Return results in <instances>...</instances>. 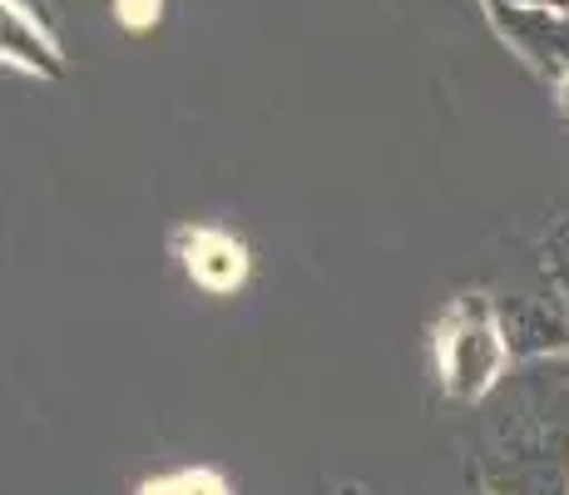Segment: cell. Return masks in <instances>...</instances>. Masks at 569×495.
Masks as SVG:
<instances>
[{
	"label": "cell",
	"instance_id": "6da1fadb",
	"mask_svg": "<svg viewBox=\"0 0 569 495\" xmlns=\"http://www.w3.org/2000/svg\"><path fill=\"white\" fill-rule=\"evenodd\" d=\"M480 481L496 495H569V352L516 362L486 396Z\"/></svg>",
	"mask_w": 569,
	"mask_h": 495
},
{
	"label": "cell",
	"instance_id": "7a4b0ae2",
	"mask_svg": "<svg viewBox=\"0 0 569 495\" xmlns=\"http://www.w3.org/2000/svg\"><path fill=\"white\" fill-rule=\"evenodd\" d=\"M516 367L510 343L496 323V307L466 297L441 323V382L456 402H486L500 387V377Z\"/></svg>",
	"mask_w": 569,
	"mask_h": 495
},
{
	"label": "cell",
	"instance_id": "3957f363",
	"mask_svg": "<svg viewBox=\"0 0 569 495\" xmlns=\"http://www.w3.org/2000/svg\"><path fill=\"white\" fill-rule=\"evenodd\" d=\"M496 323L516 362L565 357L569 352V313L555 297H510V303L496 307Z\"/></svg>",
	"mask_w": 569,
	"mask_h": 495
},
{
	"label": "cell",
	"instance_id": "277c9868",
	"mask_svg": "<svg viewBox=\"0 0 569 495\" xmlns=\"http://www.w3.org/2000/svg\"><path fill=\"white\" fill-rule=\"evenodd\" d=\"M496 16H500V30H506L545 75H569V20L545 16V10L506 6V0H496Z\"/></svg>",
	"mask_w": 569,
	"mask_h": 495
},
{
	"label": "cell",
	"instance_id": "5b68a950",
	"mask_svg": "<svg viewBox=\"0 0 569 495\" xmlns=\"http://www.w3.org/2000/svg\"><path fill=\"white\" fill-rule=\"evenodd\" d=\"M189 273L208 293H233L248 278V253L228 234H193L189 238Z\"/></svg>",
	"mask_w": 569,
	"mask_h": 495
},
{
	"label": "cell",
	"instance_id": "8992f818",
	"mask_svg": "<svg viewBox=\"0 0 569 495\" xmlns=\"http://www.w3.org/2000/svg\"><path fill=\"white\" fill-rule=\"evenodd\" d=\"M0 50H16L26 65H50V50L40 46V40L30 36V30L20 26V20L10 16L6 6H0Z\"/></svg>",
	"mask_w": 569,
	"mask_h": 495
},
{
	"label": "cell",
	"instance_id": "52a82bcc",
	"mask_svg": "<svg viewBox=\"0 0 569 495\" xmlns=\"http://www.w3.org/2000/svg\"><path fill=\"white\" fill-rule=\"evenodd\" d=\"M139 495H228V486L208 471H183V476H169V481H154Z\"/></svg>",
	"mask_w": 569,
	"mask_h": 495
},
{
	"label": "cell",
	"instance_id": "ba28073f",
	"mask_svg": "<svg viewBox=\"0 0 569 495\" xmlns=\"http://www.w3.org/2000/svg\"><path fill=\"white\" fill-rule=\"evenodd\" d=\"M506 6H535V0H506Z\"/></svg>",
	"mask_w": 569,
	"mask_h": 495
},
{
	"label": "cell",
	"instance_id": "9c48e42d",
	"mask_svg": "<svg viewBox=\"0 0 569 495\" xmlns=\"http://www.w3.org/2000/svg\"><path fill=\"white\" fill-rule=\"evenodd\" d=\"M476 495H496V491H486V486H480V491H476Z\"/></svg>",
	"mask_w": 569,
	"mask_h": 495
},
{
	"label": "cell",
	"instance_id": "30bf717a",
	"mask_svg": "<svg viewBox=\"0 0 569 495\" xmlns=\"http://www.w3.org/2000/svg\"><path fill=\"white\" fill-rule=\"evenodd\" d=\"M555 6H565V10H569V0H555Z\"/></svg>",
	"mask_w": 569,
	"mask_h": 495
},
{
	"label": "cell",
	"instance_id": "8fae6325",
	"mask_svg": "<svg viewBox=\"0 0 569 495\" xmlns=\"http://www.w3.org/2000/svg\"><path fill=\"white\" fill-rule=\"evenodd\" d=\"M565 80H569V75H565Z\"/></svg>",
	"mask_w": 569,
	"mask_h": 495
}]
</instances>
